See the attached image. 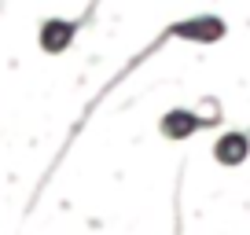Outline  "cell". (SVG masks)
<instances>
[{
    "label": "cell",
    "instance_id": "obj_1",
    "mask_svg": "<svg viewBox=\"0 0 250 235\" xmlns=\"http://www.w3.org/2000/svg\"><path fill=\"white\" fill-rule=\"evenodd\" d=\"M225 37H228V22H225L221 15H213V11H199V15L177 19V22H169V26H166V30H162V37H158L155 44H147V48H144V52L136 55L133 63L125 66V70L118 74V78L110 81V85L103 88V92H110V88H114L118 81L125 78V74H129V70H136V66H140L151 52H158V48H162L166 40H188V44H217V40H225Z\"/></svg>",
    "mask_w": 250,
    "mask_h": 235
},
{
    "label": "cell",
    "instance_id": "obj_2",
    "mask_svg": "<svg viewBox=\"0 0 250 235\" xmlns=\"http://www.w3.org/2000/svg\"><path fill=\"white\" fill-rule=\"evenodd\" d=\"M96 8H100V0H92V4H88V11H85L81 19H59V15H48L44 22L37 26V48H41L44 55H62L66 48L74 44V37H78V33L96 19Z\"/></svg>",
    "mask_w": 250,
    "mask_h": 235
},
{
    "label": "cell",
    "instance_id": "obj_4",
    "mask_svg": "<svg viewBox=\"0 0 250 235\" xmlns=\"http://www.w3.org/2000/svg\"><path fill=\"white\" fill-rule=\"evenodd\" d=\"M210 155H213V162L225 165V169L243 165L250 158V133H243V129H228V133H221L217 140H213Z\"/></svg>",
    "mask_w": 250,
    "mask_h": 235
},
{
    "label": "cell",
    "instance_id": "obj_3",
    "mask_svg": "<svg viewBox=\"0 0 250 235\" xmlns=\"http://www.w3.org/2000/svg\"><path fill=\"white\" fill-rule=\"evenodd\" d=\"M217 125H221V118H203L188 107H169L158 118V136L169 140V143H184V140L206 133V129H217Z\"/></svg>",
    "mask_w": 250,
    "mask_h": 235
}]
</instances>
